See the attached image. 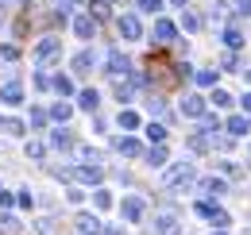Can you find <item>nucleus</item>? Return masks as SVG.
Instances as JSON below:
<instances>
[{"label": "nucleus", "mask_w": 251, "mask_h": 235, "mask_svg": "<svg viewBox=\"0 0 251 235\" xmlns=\"http://www.w3.org/2000/svg\"><path fill=\"white\" fill-rule=\"evenodd\" d=\"M197 181V170H193V162H174L166 174H162V189L166 193H182Z\"/></svg>", "instance_id": "f257e3e1"}, {"label": "nucleus", "mask_w": 251, "mask_h": 235, "mask_svg": "<svg viewBox=\"0 0 251 235\" xmlns=\"http://www.w3.org/2000/svg\"><path fill=\"white\" fill-rule=\"evenodd\" d=\"M151 232H155V235H182V216L170 212V208H162V212H155Z\"/></svg>", "instance_id": "f03ea898"}, {"label": "nucleus", "mask_w": 251, "mask_h": 235, "mask_svg": "<svg viewBox=\"0 0 251 235\" xmlns=\"http://www.w3.org/2000/svg\"><path fill=\"white\" fill-rule=\"evenodd\" d=\"M104 73H112V77H127V73H131V62H127V54L120 47H112V50L104 54Z\"/></svg>", "instance_id": "7ed1b4c3"}, {"label": "nucleus", "mask_w": 251, "mask_h": 235, "mask_svg": "<svg viewBox=\"0 0 251 235\" xmlns=\"http://www.w3.org/2000/svg\"><path fill=\"white\" fill-rule=\"evenodd\" d=\"M197 216H205V220H209V224H217V228H228V224H232V220H228V212H224L220 205H213V197H209V201H197Z\"/></svg>", "instance_id": "20e7f679"}, {"label": "nucleus", "mask_w": 251, "mask_h": 235, "mask_svg": "<svg viewBox=\"0 0 251 235\" xmlns=\"http://www.w3.org/2000/svg\"><path fill=\"white\" fill-rule=\"evenodd\" d=\"M143 212H147V201H143V197H124V201H120V216H124L127 224H139Z\"/></svg>", "instance_id": "39448f33"}, {"label": "nucleus", "mask_w": 251, "mask_h": 235, "mask_svg": "<svg viewBox=\"0 0 251 235\" xmlns=\"http://www.w3.org/2000/svg\"><path fill=\"white\" fill-rule=\"evenodd\" d=\"M58 54H62V39H43V43L35 47V54H31V58L39 62V66H47V62H54Z\"/></svg>", "instance_id": "423d86ee"}, {"label": "nucleus", "mask_w": 251, "mask_h": 235, "mask_svg": "<svg viewBox=\"0 0 251 235\" xmlns=\"http://www.w3.org/2000/svg\"><path fill=\"white\" fill-rule=\"evenodd\" d=\"M116 27H120V35H124V43H135V39H143V24H139V16H120L116 20Z\"/></svg>", "instance_id": "0eeeda50"}, {"label": "nucleus", "mask_w": 251, "mask_h": 235, "mask_svg": "<svg viewBox=\"0 0 251 235\" xmlns=\"http://www.w3.org/2000/svg\"><path fill=\"white\" fill-rule=\"evenodd\" d=\"M205 112H209V100H205V96L189 93L186 100H182V116H186V119H201Z\"/></svg>", "instance_id": "6e6552de"}, {"label": "nucleus", "mask_w": 251, "mask_h": 235, "mask_svg": "<svg viewBox=\"0 0 251 235\" xmlns=\"http://www.w3.org/2000/svg\"><path fill=\"white\" fill-rule=\"evenodd\" d=\"M116 150H120L124 158H143V154H147V147H143L135 135H120V139H116Z\"/></svg>", "instance_id": "1a4fd4ad"}, {"label": "nucleus", "mask_w": 251, "mask_h": 235, "mask_svg": "<svg viewBox=\"0 0 251 235\" xmlns=\"http://www.w3.org/2000/svg\"><path fill=\"white\" fill-rule=\"evenodd\" d=\"M0 104H8V108L24 104V85H20V81H4V85H0Z\"/></svg>", "instance_id": "9d476101"}, {"label": "nucleus", "mask_w": 251, "mask_h": 235, "mask_svg": "<svg viewBox=\"0 0 251 235\" xmlns=\"http://www.w3.org/2000/svg\"><path fill=\"white\" fill-rule=\"evenodd\" d=\"M197 189H201L205 197H224V193H228V181L213 174V177H201V181H197Z\"/></svg>", "instance_id": "9b49d317"}, {"label": "nucleus", "mask_w": 251, "mask_h": 235, "mask_svg": "<svg viewBox=\"0 0 251 235\" xmlns=\"http://www.w3.org/2000/svg\"><path fill=\"white\" fill-rule=\"evenodd\" d=\"M224 131H228L232 139L248 135V131H251V119H248V112H240V116H228V119H224Z\"/></svg>", "instance_id": "f8f14e48"}, {"label": "nucleus", "mask_w": 251, "mask_h": 235, "mask_svg": "<svg viewBox=\"0 0 251 235\" xmlns=\"http://www.w3.org/2000/svg\"><path fill=\"white\" fill-rule=\"evenodd\" d=\"M77 232L81 235H100L104 224H100V216H93V212H81V216H77Z\"/></svg>", "instance_id": "ddd939ff"}, {"label": "nucleus", "mask_w": 251, "mask_h": 235, "mask_svg": "<svg viewBox=\"0 0 251 235\" xmlns=\"http://www.w3.org/2000/svg\"><path fill=\"white\" fill-rule=\"evenodd\" d=\"M74 177H81V181L97 185V181L104 177V170H100V162H85V166H77V170H74Z\"/></svg>", "instance_id": "4468645a"}, {"label": "nucleus", "mask_w": 251, "mask_h": 235, "mask_svg": "<svg viewBox=\"0 0 251 235\" xmlns=\"http://www.w3.org/2000/svg\"><path fill=\"white\" fill-rule=\"evenodd\" d=\"M74 35H77V39H93L97 35V20L93 16H77V20H74Z\"/></svg>", "instance_id": "2eb2a0df"}, {"label": "nucleus", "mask_w": 251, "mask_h": 235, "mask_svg": "<svg viewBox=\"0 0 251 235\" xmlns=\"http://www.w3.org/2000/svg\"><path fill=\"white\" fill-rule=\"evenodd\" d=\"M97 104H100V93L97 89H81L77 93V108L81 112H97Z\"/></svg>", "instance_id": "dca6fc26"}, {"label": "nucleus", "mask_w": 251, "mask_h": 235, "mask_svg": "<svg viewBox=\"0 0 251 235\" xmlns=\"http://www.w3.org/2000/svg\"><path fill=\"white\" fill-rule=\"evenodd\" d=\"M174 35H178V27L170 20H155V43H174Z\"/></svg>", "instance_id": "f3484780"}, {"label": "nucleus", "mask_w": 251, "mask_h": 235, "mask_svg": "<svg viewBox=\"0 0 251 235\" xmlns=\"http://www.w3.org/2000/svg\"><path fill=\"white\" fill-rule=\"evenodd\" d=\"M220 39H224V47H228V50H236V47H244V31L236 27V24H228V27L220 31Z\"/></svg>", "instance_id": "a211bd4d"}, {"label": "nucleus", "mask_w": 251, "mask_h": 235, "mask_svg": "<svg viewBox=\"0 0 251 235\" xmlns=\"http://www.w3.org/2000/svg\"><path fill=\"white\" fill-rule=\"evenodd\" d=\"M27 131V123L16 116H0V135H24Z\"/></svg>", "instance_id": "6ab92c4d"}, {"label": "nucleus", "mask_w": 251, "mask_h": 235, "mask_svg": "<svg viewBox=\"0 0 251 235\" xmlns=\"http://www.w3.org/2000/svg\"><path fill=\"white\" fill-rule=\"evenodd\" d=\"M93 66H97V54H93V50H77V54H74V70H77V73H89Z\"/></svg>", "instance_id": "aec40b11"}, {"label": "nucleus", "mask_w": 251, "mask_h": 235, "mask_svg": "<svg viewBox=\"0 0 251 235\" xmlns=\"http://www.w3.org/2000/svg\"><path fill=\"white\" fill-rule=\"evenodd\" d=\"M50 147H54V150H74V131L58 127V131L50 135Z\"/></svg>", "instance_id": "412c9836"}, {"label": "nucleus", "mask_w": 251, "mask_h": 235, "mask_svg": "<svg viewBox=\"0 0 251 235\" xmlns=\"http://www.w3.org/2000/svg\"><path fill=\"white\" fill-rule=\"evenodd\" d=\"M116 123H120L124 131H135V127H139V116H135L131 108H120V116H116Z\"/></svg>", "instance_id": "4be33fe9"}, {"label": "nucleus", "mask_w": 251, "mask_h": 235, "mask_svg": "<svg viewBox=\"0 0 251 235\" xmlns=\"http://www.w3.org/2000/svg\"><path fill=\"white\" fill-rule=\"evenodd\" d=\"M143 158H147V162H151V166H166V147H162V143H155V147L147 150V154H143Z\"/></svg>", "instance_id": "5701e85b"}, {"label": "nucleus", "mask_w": 251, "mask_h": 235, "mask_svg": "<svg viewBox=\"0 0 251 235\" xmlns=\"http://www.w3.org/2000/svg\"><path fill=\"white\" fill-rule=\"evenodd\" d=\"M50 89H54L58 96H74V81H70V77H62V73H58V77L50 81Z\"/></svg>", "instance_id": "b1692460"}, {"label": "nucleus", "mask_w": 251, "mask_h": 235, "mask_svg": "<svg viewBox=\"0 0 251 235\" xmlns=\"http://www.w3.org/2000/svg\"><path fill=\"white\" fill-rule=\"evenodd\" d=\"M70 116H74V104H62V100H58V104L50 108V119H58V123H66Z\"/></svg>", "instance_id": "393cba45"}, {"label": "nucleus", "mask_w": 251, "mask_h": 235, "mask_svg": "<svg viewBox=\"0 0 251 235\" xmlns=\"http://www.w3.org/2000/svg\"><path fill=\"white\" fill-rule=\"evenodd\" d=\"M0 232H4V235H20V220L4 212V216H0Z\"/></svg>", "instance_id": "a878e982"}, {"label": "nucleus", "mask_w": 251, "mask_h": 235, "mask_svg": "<svg viewBox=\"0 0 251 235\" xmlns=\"http://www.w3.org/2000/svg\"><path fill=\"white\" fill-rule=\"evenodd\" d=\"M47 119H50V112H43V108H31V119H27V127H47Z\"/></svg>", "instance_id": "bb28decb"}, {"label": "nucleus", "mask_w": 251, "mask_h": 235, "mask_svg": "<svg viewBox=\"0 0 251 235\" xmlns=\"http://www.w3.org/2000/svg\"><path fill=\"white\" fill-rule=\"evenodd\" d=\"M135 8L147 12V16H158V12H162V0H135Z\"/></svg>", "instance_id": "cd10ccee"}, {"label": "nucleus", "mask_w": 251, "mask_h": 235, "mask_svg": "<svg viewBox=\"0 0 251 235\" xmlns=\"http://www.w3.org/2000/svg\"><path fill=\"white\" fill-rule=\"evenodd\" d=\"M209 104H217V108H228V104H232V96H228L224 89H217V85H213V96H209Z\"/></svg>", "instance_id": "c85d7f7f"}, {"label": "nucleus", "mask_w": 251, "mask_h": 235, "mask_svg": "<svg viewBox=\"0 0 251 235\" xmlns=\"http://www.w3.org/2000/svg\"><path fill=\"white\" fill-rule=\"evenodd\" d=\"M93 205L97 208H112V193H108V189H93Z\"/></svg>", "instance_id": "c756f323"}, {"label": "nucleus", "mask_w": 251, "mask_h": 235, "mask_svg": "<svg viewBox=\"0 0 251 235\" xmlns=\"http://www.w3.org/2000/svg\"><path fill=\"white\" fill-rule=\"evenodd\" d=\"M27 158H35V162H43V158H47V147H43L39 139H31V143H27Z\"/></svg>", "instance_id": "7c9ffc66"}, {"label": "nucleus", "mask_w": 251, "mask_h": 235, "mask_svg": "<svg viewBox=\"0 0 251 235\" xmlns=\"http://www.w3.org/2000/svg\"><path fill=\"white\" fill-rule=\"evenodd\" d=\"M147 139H151V143H162V139H166V127H162V123H147Z\"/></svg>", "instance_id": "2f4dec72"}, {"label": "nucleus", "mask_w": 251, "mask_h": 235, "mask_svg": "<svg viewBox=\"0 0 251 235\" xmlns=\"http://www.w3.org/2000/svg\"><path fill=\"white\" fill-rule=\"evenodd\" d=\"M182 27L186 31H201V16H197V12H186V16H182Z\"/></svg>", "instance_id": "473e14b6"}, {"label": "nucleus", "mask_w": 251, "mask_h": 235, "mask_svg": "<svg viewBox=\"0 0 251 235\" xmlns=\"http://www.w3.org/2000/svg\"><path fill=\"white\" fill-rule=\"evenodd\" d=\"M16 205H20V208H35V193H31V189H20Z\"/></svg>", "instance_id": "72a5a7b5"}, {"label": "nucleus", "mask_w": 251, "mask_h": 235, "mask_svg": "<svg viewBox=\"0 0 251 235\" xmlns=\"http://www.w3.org/2000/svg\"><path fill=\"white\" fill-rule=\"evenodd\" d=\"M193 77H197V85H217V73L213 70H197Z\"/></svg>", "instance_id": "f704fd0d"}, {"label": "nucleus", "mask_w": 251, "mask_h": 235, "mask_svg": "<svg viewBox=\"0 0 251 235\" xmlns=\"http://www.w3.org/2000/svg\"><path fill=\"white\" fill-rule=\"evenodd\" d=\"M217 166H220V174H224V177H240V174H244L236 162H217Z\"/></svg>", "instance_id": "c9c22d12"}, {"label": "nucleus", "mask_w": 251, "mask_h": 235, "mask_svg": "<svg viewBox=\"0 0 251 235\" xmlns=\"http://www.w3.org/2000/svg\"><path fill=\"white\" fill-rule=\"evenodd\" d=\"M0 58H4V62H16V58H20V47H12V43L0 47Z\"/></svg>", "instance_id": "e433bc0d"}, {"label": "nucleus", "mask_w": 251, "mask_h": 235, "mask_svg": "<svg viewBox=\"0 0 251 235\" xmlns=\"http://www.w3.org/2000/svg\"><path fill=\"white\" fill-rule=\"evenodd\" d=\"M66 201H70V205H81V201H85V193L74 185V189H66Z\"/></svg>", "instance_id": "4c0bfd02"}, {"label": "nucleus", "mask_w": 251, "mask_h": 235, "mask_svg": "<svg viewBox=\"0 0 251 235\" xmlns=\"http://www.w3.org/2000/svg\"><path fill=\"white\" fill-rule=\"evenodd\" d=\"M12 205H16V197H12V193L0 185V208H12Z\"/></svg>", "instance_id": "58836bf2"}, {"label": "nucleus", "mask_w": 251, "mask_h": 235, "mask_svg": "<svg viewBox=\"0 0 251 235\" xmlns=\"http://www.w3.org/2000/svg\"><path fill=\"white\" fill-rule=\"evenodd\" d=\"M236 16H248L251 20V0H236Z\"/></svg>", "instance_id": "ea45409f"}, {"label": "nucleus", "mask_w": 251, "mask_h": 235, "mask_svg": "<svg viewBox=\"0 0 251 235\" xmlns=\"http://www.w3.org/2000/svg\"><path fill=\"white\" fill-rule=\"evenodd\" d=\"M35 89H50V77L47 73H35Z\"/></svg>", "instance_id": "a19ab883"}, {"label": "nucleus", "mask_w": 251, "mask_h": 235, "mask_svg": "<svg viewBox=\"0 0 251 235\" xmlns=\"http://www.w3.org/2000/svg\"><path fill=\"white\" fill-rule=\"evenodd\" d=\"M50 174H54V177H74V170H70V166H54Z\"/></svg>", "instance_id": "79ce46f5"}, {"label": "nucleus", "mask_w": 251, "mask_h": 235, "mask_svg": "<svg viewBox=\"0 0 251 235\" xmlns=\"http://www.w3.org/2000/svg\"><path fill=\"white\" fill-rule=\"evenodd\" d=\"M100 235H124V232H120V228H104Z\"/></svg>", "instance_id": "37998d69"}, {"label": "nucleus", "mask_w": 251, "mask_h": 235, "mask_svg": "<svg viewBox=\"0 0 251 235\" xmlns=\"http://www.w3.org/2000/svg\"><path fill=\"white\" fill-rule=\"evenodd\" d=\"M244 112H248V116H251V93H248V96H244Z\"/></svg>", "instance_id": "c03bdc74"}, {"label": "nucleus", "mask_w": 251, "mask_h": 235, "mask_svg": "<svg viewBox=\"0 0 251 235\" xmlns=\"http://www.w3.org/2000/svg\"><path fill=\"white\" fill-rule=\"evenodd\" d=\"M170 4H174V8H186V4H189V0H170Z\"/></svg>", "instance_id": "a18cd8bd"}, {"label": "nucleus", "mask_w": 251, "mask_h": 235, "mask_svg": "<svg viewBox=\"0 0 251 235\" xmlns=\"http://www.w3.org/2000/svg\"><path fill=\"white\" fill-rule=\"evenodd\" d=\"M0 27H4V4H0Z\"/></svg>", "instance_id": "49530a36"}, {"label": "nucleus", "mask_w": 251, "mask_h": 235, "mask_svg": "<svg viewBox=\"0 0 251 235\" xmlns=\"http://www.w3.org/2000/svg\"><path fill=\"white\" fill-rule=\"evenodd\" d=\"M213 235H228V232H224V228H217V232H213Z\"/></svg>", "instance_id": "de8ad7c7"}, {"label": "nucleus", "mask_w": 251, "mask_h": 235, "mask_svg": "<svg viewBox=\"0 0 251 235\" xmlns=\"http://www.w3.org/2000/svg\"><path fill=\"white\" fill-rule=\"evenodd\" d=\"M12 4H27V0H12Z\"/></svg>", "instance_id": "09e8293b"}, {"label": "nucleus", "mask_w": 251, "mask_h": 235, "mask_svg": "<svg viewBox=\"0 0 251 235\" xmlns=\"http://www.w3.org/2000/svg\"><path fill=\"white\" fill-rule=\"evenodd\" d=\"M248 81H251V70H248Z\"/></svg>", "instance_id": "8fccbe9b"}, {"label": "nucleus", "mask_w": 251, "mask_h": 235, "mask_svg": "<svg viewBox=\"0 0 251 235\" xmlns=\"http://www.w3.org/2000/svg\"><path fill=\"white\" fill-rule=\"evenodd\" d=\"M244 235H251V232H244Z\"/></svg>", "instance_id": "3c124183"}]
</instances>
